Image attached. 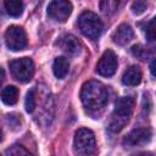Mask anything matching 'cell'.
Listing matches in <instances>:
<instances>
[{
    "label": "cell",
    "instance_id": "1",
    "mask_svg": "<svg viewBox=\"0 0 156 156\" xmlns=\"http://www.w3.org/2000/svg\"><path fill=\"white\" fill-rule=\"evenodd\" d=\"M80 100L88 111L98 112L106 106L108 101V90L101 82L88 80L82 87Z\"/></svg>",
    "mask_w": 156,
    "mask_h": 156
},
{
    "label": "cell",
    "instance_id": "2",
    "mask_svg": "<svg viewBox=\"0 0 156 156\" xmlns=\"http://www.w3.org/2000/svg\"><path fill=\"white\" fill-rule=\"evenodd\" d=\"M134 104H135V100H134V96L132 95L122 96L116 101L113 112L111 115V121L108 124V128L111 132L117 133L128 123L133 113Z\"/></svg>",
    "mask_w": 156,
    "mask_h": 156
},
{
    "label": "cell",
    "instance_id": "3",
    "mask_svg": "<svg viewBox=\"0 0 156 156\" xmlns=\"http://www.w3.org/2000/svg\"><path fill=\"white\" fill-rule=\"evenodd\" d=\"M78 26L80 32L90 39H98L104 28L101 20L91 11H85L79 16Z\"/></svg>",
    "mask_w": 156,
    "mask_h": 156
},
{
    "label": "cell",
    "instance_id": "4",
    "mask_svg": "<svg viewBox=\"0 0 156 156\" xmlns=\"http://www.w3.org/2000/svg\"><path fill=\"white\" fill-rule=\"evenodd\" d=\"M74 151L78 155H93L96 152V143L95 135L90 129L80 128L76 132L74 141H73Z\"/></svg>",
    "mask_w": 156,
    "mask_h": 156
},
{
    "label": "cell",
    "instance_id": "5",
    "mask_svg": "<svg viewBox=\"0 0 156 156\" xmlns=\"http://www.w3.org/2000/svg\"><path fill=\"white\" fill-rule=\"evenodd\" d=\"M10 69L15 79L27 83L34 74V63L29 57H21L10 62Z\"/></svg>",
    "mask_w": 156,
    "mask_h": 156
},
{
    "label": "cell",
    "instance_id": "6",
    "mask_svg": "<svg viewBox=\"0 0 156 156\" xmlns=\"http://www.w3.org/2000/svg\"><path fill=\"white\" fill-rule=\"evenodd\" d=\"M5 43L12 51L23 50L28 43L24 29L18 26H10L5 32Z\"/></svg>",
    "mask_w": 156,
    "mask_h": 156
},
{
    "label": "cell",
    "instance_id": "7",
    "mask_svg": "<svg viewBox=\"0 0 156 156\" xmlns=\"http://www.w3.org/2000/svg\"><path fill=\"white\" fill-rule=\"evenodd\" d=\"M72 10L73 6L69 0H52L48 6V15L56 22H66Z\"/></svg>",
    "mask_w": 156,
    "mask_h": 156
},
{
    "label": "cell",
    "instance_id": "8",
    "mask_svg": "<svg viewBox=\"0 0 156 156\" xmlns=\"http://www.w3.org/2000/svg\"><path fill=\"white\" fill-rule=\"evenodd\" d=\"M117 56L112 50H106L96 65V72L102 77H111L117 69Z\"/></svg>",
    "mask_w": 156,
    "mask_h": 156
},
{
    "label": "cell",
    "instance_id": "9",
    "mask_svg": "<svg viewBox=\"0 0 156 156\" xmlns=\"http://www.w3.org/2000/svg\"><path fill=\"white\" fill-rule=\"evenodd\" d=\"M151 140V130L149 128H136L133 129L123 140V145L127 147L141 146Z\"/></svg>",
    "mask_w": 156,
    "mask_h": 156
},
{
    "label": "cell",
    "instance_id": "10",
    "mask_svg": "<svg viewBox=\"0 0 156 156\" xmlns=\"http://www.w3.org/2000/svg\"><path fill=\"white\" fill-rule=\"evenodd\" d=\"M57 44L61 48V50L68 55H77L80 52V43L78 41V39L76 37H73L71 34L62 35L58 39Z\"/></svg>",
    "mask_w": 156,
    "mask_h": 156
},
{
    "label": "cell",
    "instance_id": "11",
    "mask_svg": "<svg viewBox=\"0 0 156 156\" xmlns=\"http://www.w3.org/2000/svg\"><path fill=\"white\" fill-rule=\"evenodd\" d=\"M133 37H134V32H133L132 27L127 23H122L113 32L112 40L118 45H126L133 39Z\"/></svg>",
    "mask_w": 156,
    "mask_h": 156
},
{
    "label": "cell",
    "instance_id": "12",
    "mask_svg": "<svg viewBox=\"0 0 156 156\" xmlns=\"http://www.w3.org/2000/svg\"><path fill=\"white\" fill-rule=\"evenodd\" d=\"M141 80V71L138 66H130L128 67L124 73H123V77H122V83L124 85H128V87H134V85H138Z\"/></svg>",
    "mask_w": 156,
    "mask_h": 156
},
{
    "label": "cell",
    "instance_id": "13",
    "mask_svg": "<svg viewBox=\"0 0 156 156\" xmlns=\"http://www.w3.org/2000/svg\"><path fill=\"white\" fill-rule=\"evenodd\" d=\"M68 69H69V63L66 57L58 56L55 58L54 65H52V71H54V74L56 76V78H58V79L65 78L68 73Z\"/></svg>",
    "mask_w": 156,
    "mask_h": 156
},
{
    "label": "cell",
    "instance_id": "14",
    "mask_svg": "<svg viewBox=\"0 0 156 156\" xmlns=\"http://www.w3.org/2000/svg\"><path fill=\"white\" fill-rule=\"evenodd\" d=\"M18 99V89L13 85H7L1 90V100L6 105H15Z\"/></svg>",
    "mask_w": 156,
    "mask_h": 156
},
{
    "label": "cell",
    "instance_id": "15",
    "mask_svg": "<svg viewBox=\"0 0 156 156\" xmlns=\"http://www.w3.org/2000/svg\"><path fill=\"white\" fill-rule=\"evenodd\" d=\"M4 7L6 12L12 17H20L23 12L22 0H4Z\"/></svg>",
    "mask_w": 156,
    "mask_h": 156
},
{
    "label": "cell",
    "instance_id": "16",
    "mask_svg": "<svg viewBox=\"0 0 156 156\" xmlns=\"http://www.w3.org/2000/svg\"><path fill=\"white\" fill-rule=\"evenodd\" d=\"M119 2L121 0H100V10L106 15H111L117 10Z\"/></svg>",
    "mask_w": 156,
    "mask_h": 156
},
{
    "label": "cell",
    "instance_id": "17",
    "mask_svg": "<svg viewBox=\"0 0 156 156\" xmlns=\"http://www.w3.org/2000/svg\"><path fill=\"white\" fill-rule=\"evenodd\" d=\"M145 35L149 41L156 44V17H154L145 27Z\"/></svg>",
    "mask_w": 156,
    "mask_h": 156
},
{
    "label": "cell",
    "instance_id": "18",
    "mask_svg": "<svg viewBox=\"0 0 156 156\" xmlns=\"http://www.w3.org/2000/svg\"><path fill=\"white\" fill-rule=\"evenodd\" d=\"M37 95H35V90L34 89H30L28 93H27V96H26V111L32 113L35 108V105H37Z\"/></svg>",
    "mask_w": 156,
    "mask_h": 156
},
{
    "label": "cell",
    "instance_id": "19",
    "mask_svg": "<svg viewBox=\"0 0 156 156\" xmlns=\"http://www.w3.org/2000/svg\"><path fill=\"white\" fill-rule=\"evenodd\" d=\"M5 154H6V155L18 156V155H28V154H29V151H28V150H26L22 145H17V144H15V145H12L10 149H7V150L5 151Z\"/></svg>",
    "mask_w": 156,
    "mask_h": 156
},
{
    "label": "cell",
    "instance_id": "20",
    "mask_svg": "<svg viewBox=\"0 0 156 156\" xmlns=\"http://www.w3.org/2000/svg\"><path fill=\"white\" fill-rule=\"evenodd\" d=\"M146 10V0H134L132 4V11L134 15H141Z\"/></svg>",
    "mask_w": 156,
    "mask_h": 156
},
{
    "label": "cell",
    "instance_id": "21",
    "mask_svg": "<svg viewBox=\"0 0 156 156\" xmlns=\"http://www.w3.org/2000/svg\"><path fill=\"white\" fill-rule=\"evenodd\" d=\"M132 52L134 56H140L141 52H143V49H141V45H134L132 48Z\"/></svg>",
    "mask_w": 156,
    "mask_h": 156
},
{
    "label": "cell",
    "instance_id": "22",
    "mask_svg": "<svg viewBox=\"0 0 156 156\" xmlns=\"http://www.w3.org/2000/svg\"><path fill=\"white\" fill-rule=\"evenodd\" d=\"M150 72H151V74L154 77H156V58L152 60L151 63H150Z\"/></svg>",
    "mask_w": 156,
    "mask_h": 156
}]
</instances>
